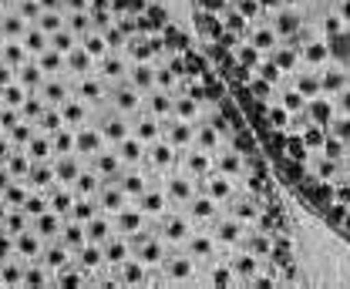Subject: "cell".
Segmentation results:
<instances>
[{
    "label": "cell",
    "instance_id": "cell-2",
    "mask_svg": "<svg viewBox=\"0 0 350 289\" xmlns=\"http://www.w3.org/2000/svg\"><path fill=\"white\" fill-rule=\"evenodd\" d=\"M269 165L350 239V0H196Z\"/></svg>",
    "mask_w": 350,
    "mask_h": 289
},
{
    "label": "cell",
    "instance_id": "cell-1",
    "mask_svg": "<svg viewBox=\"0 0 350 289\" xmlns=\"http://www.w3.org/2000/svg\"><path fill=\"white\" fill-rule=\"evenodd\" d=\"M290 276L269 159L159 3L0 0V289Z\"/></svg>",
    "mask_w": 350,
    "mask_h": 289
}]
</instances>
